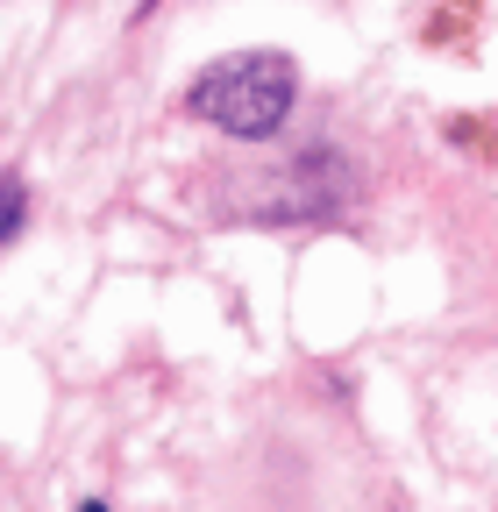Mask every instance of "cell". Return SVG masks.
Returning a JSON list of instances; mask_svg holds the SVG:
<instances>
[{
    "label": "cell",
    "mask_w": 498,
    "mask_h": 512,
    "mask_svg": "<svg viewBox=\"0 0 498 512\" xmlns=\"http://www.w3.org/2000/svg\"><path fill=\"white\" fill-rule=\"evenodd\" d=\"M29 228V178L22 171H0V249H15Z\"/></svg>",
    "instance_id": "obj_3"
},
{
    "label": "cell",
    "mask_w": 498,
    "mask_h": 512,
    "mask_svg": "<svg viewBox=\"0 0 498 512\" xmlns=\"http://www.w3.org/2000/svg\"><path fill=\"white\" fill-rule=\"evenodd\" d=\"M185 121L214 128L228 143H271L299 107V64L285 50H228L200 64L185 86Z\"/></svg>",
    "instance_id": "obj_1"
},
{
    "label": "cell",
    "mask_w": 498,
    "mask_h": 512,
    "mask_svg": "<svg viewBox=\"0 0 498 512\" xmlns=\"http://www.w3.org/2000/svg\"><path fill=\"white\" fill-rule=\"evenodd\" d=\"M150 8H157V0H136V15H150Z\"/></svg>",
    "instance_id": "obj_5"
},
{
    "label": "cell",
    "mask_w": 498,
    "mask_h": 512,
    "mask_svg": "<svg viewBox=\"0 0 498 512\" xmlns=\"http://www.w3.org/2000/svg\"><path fill=\"white\" fill-rule=\"evenodd\" d=\"M349 192H356V178H349V164L335 150H299L285 171H271L257 185V200H249L242 214L264 221V228H278V221H321V214H335L349 200Z\"/></svg>",
    "instance_id": "obj_2"
},
{
    "label": "cell",
    "mask_w": 498,
    "mask_h": 512,
    "mask_svg": "<svg viewBox=\"0 0 498 512\" xmlns=\"http://www.w3.org/2000/svg\"><path fill=\"white\" fill-rule=\"evenodd\" d=\"M79 512H114V505H107V498H86V505H79Z\"/></svg>",
    "instance_id": "obj_4"
}]
</instances>
